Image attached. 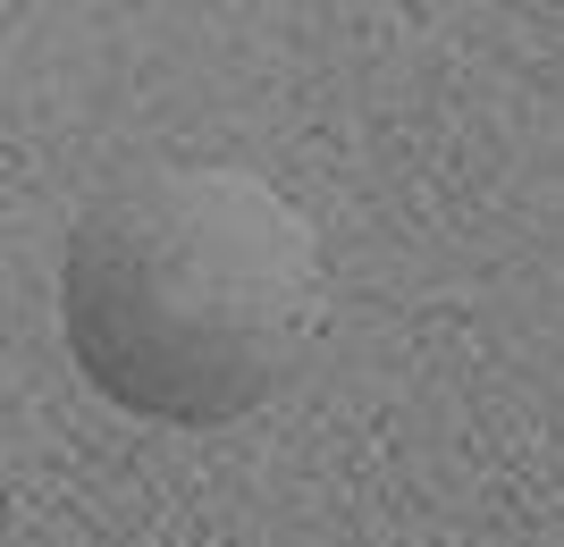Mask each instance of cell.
Listing matches in <instances>:
<instances>
[{"label": "cell", "mask_w": 564, "mask_h": 547, "mask_svg": "<svg viewBox=\"0 0 564 547\" xmlns=\"http://www.w3.org/2000/svg\"><path fill=\"white\" fill-rule=\"evenodd\" d=\"M59 329L76 371L135 422H245L321 337V237L253 168H135L68 228Z\"/></svg>", "instance_id": "cell-1"}]
</instances>
